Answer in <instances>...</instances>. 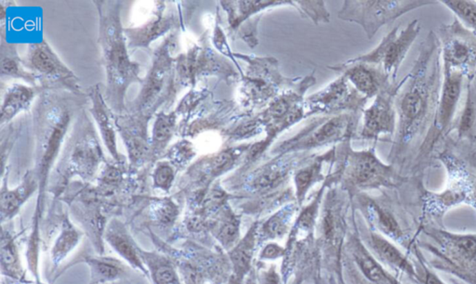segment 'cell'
<instances>
[{
	"instance_id": "obj_42",
	"label": "cell",
	"mask_w": 476,
	"mask_h": 284,
	"mask_svg": "<svg viewBox=\"0 0 476 284\" xmlns=\"http://www.w3.org/2000/svg\"><path fill=\"white\" fill-rule=\"evenodd\" d=\"M285 249L281 247V246L277 245V243H269L261 252V259H277L279 257L284 256Z\"/></svg>"
},
{
	"instance_id": "obj_28",
	"label": "cell",
	"mask_w": 476,
	"mask_h": 284,
	"mask_svg": "<svg viewBox=\"0 0 476 284\" xmlns=\"http://www.w3.org/2000/svg\"><path fill=\"white\" fill-rule=\"evenodd\" d=\"M34 189H36V182L30 176V178L26 179L17 189L2 192V213L7 216L14 214L20 208L21 203H23L33 194Z\"/></svg>"
},
{
	"instance_id": "obj_29",
	"label": "cell",
	"mask_w": 476,
	"mask_h": 284,
	"mask_svg": "<svg viewBox=\"0 0 476 284\" xmlns=\"http://www.w3.org/2000/svg\"><path fill=\"white\" fill-rule=\"evenodd\" d=\"M354 256L361 272L368 280L378 284L389 283L390 278H388L386 273L364 246L357 245V248L355 249Z\"/></svg>"
},
{
	"instance_id": "obj_5",
	"label": "cell",
	"mask_w": 476,
	"mask_h": 284,
	"mask_svg": "<svg viewBox=\"0 0 476 284\" xmlns=\"http://www.w3.org/2000/svg\"><path fill=\"white\" fill-rule=\"evenodd\" d=\"M435 245H427L435 266L476 284V234H455L441 230L428 233Z\"/></svg>"
},
{
	"instance_id": "obj_10",
	"label": "cell",
	"mask_w": 476,
	"mask_h": 284,
	"mask_svg": "<svg viewBox=\"0 0 476 284\" xmlns=\"http://www.w3.org/2000/svg\"><path fill=\"white\" fill-rule=\"evenodd\" d=\"M317 154L296 152L272 158L263 165L246 173L243 186L248 192L266 194L288 181L291 174L310 162Z\"/></svg>"
},
{
	"instance_id": "obj_2",
	"label": "cell",
	"mask_w": 476,
	"mask_h": 284,
	"mask_svg": "<svg viewBox=\"0 0 476 284\" xmlns=\"http://www.w3.org/2000/svg\"><path fill=\"white\" fill-rule=\"evenodd\" d=\"M352 139H346L336 147L334 170L339 174L344 189L350 192L378 189L397 185L400 176L394 165H386L377 156L375 148L355 151Z\"/></svg>"
},
{
	"instance_id": "obj_1",
	"label": "cell",
	"mask_w": 476,
	"mask_h": 284,
	"mask_svg": "<svg viewBox=\"0 0 476 284\" xmlns=\"http://www.w3.org/2000/svg\"><path fill=\"white\" fill-rule=\"evenodd\" d=\"M430 32L422 45L411 73L400 83L395 97L398 115L397 135L390 152L392 165L402 162L413 142L434 122L439 103L440 49Z\"/></svg>"
},
{
	"instance_id": "obj_27",
	"label": "cell",
	"mask_w": 476,
	"mask_h": 284,
	"mask_svg": "<svg viewBox=\"0 0 476 284\" xmlns=\"http://www.w3.org/2000/svg\"><path fill=\"white\" fill-rule=\"evenodd\" d=\"M93 116H95L96 121H97L99 128H100L101 135H103V141L106 142V145L109 152L116 159H119V154L117 151L116 135H115L113 128L110 119L106 111V107L103 106V100L99 94H96L93 97V107L92 109Z\"/></svg>"
},
{
	"instance_id": "obj_8",
	"label": "cell",
	"mask_w": 476,
	"mask_h": 284,
	"mask_svg": "<svg viewBox=\"0 0 476 284\" xmlns=\"http://www.w3.org/2000/svg\"><path fill=\"white\" fill-rule=\"evenodd\" d=\"M419 31L421 26L418 20L410 21L405 28L397 26L382 39L375 49L350 61L379 67L390 80H395Z\"/></svg>"
},
{
	"instance_id": "obj_35",
	"label": "cell",
	"mask_w": 476,
	"mask_h": 284,
	"mask_svg": "<svg viewBox=\"0 0 476 284\" xmlns=\"http://www.w3.org/2000/svg\"><path fill=\"white\" fill-rule=\"evenodd\" d=\"M446 7L455 13L462 23L476 32V3L473 1H442Z\"/></svg>"
},
{
	"instance_id": "obj_20",
	"label": "cell",
	"mask_w": 476,
	"mask_h": 284,
	"mask_svg": "<svg viewBox=\"0 0 476 284\" xmlns=\"http://www.w3.org/2000/svg\"><path fill=\"white\" fill-rule=\"evenodd\" d=\"M258 236V223H255L248 230L245 237L239 241L230 252V259H231L232 269L237 280H241L250 270Z\"/></svg>"
},
{
	"instance_id": "obj_24",
	"label": "cell",
	"mask_w": 476,
	"mask_h": 284,
	"mask_svg": "<svg viewBox=\"0 0 476 284\" xmlns=\"http://www.w3.org/2000/svg\"><path fill=\"white\" fill-rule=\"evenodd\" d=\"M296 206L294 203L286 205L264 224L259 230V239L263 241L274 240L282 237L287 233L291 219L295 214Z\"/></svg>"
},
{
	"instance_id": "obj_44",
	"label": "cell",
	"mask_w": 476,
	"mask_h": 284,
	"mask_svg": "<svg viewBox=\"0 0 476 284\" xmlns=\"http://www.w3.org/2000/svg\"><path fill=\"white\" fill-rule=\"evenodd\" d=\"M261 284H279V278L274 269H270L261 276Z\"/></svg>"
},
{
	"instance_id": "obj_22",
	"label": "cell",
	"mask_w": 476,
	"mask_h": 284,
	"mask_svg": "<svg viewBox=\"0 0 476 284\" xmlns=\"http://www.w3.org/2000/svg\"><path fill=\"white\" fill-rule=\"evenodd\" d=\"M371 245L375 253L385 263L416 277L415 270L406 256L381 235L373 234L371 237Z\"/></svg>"
},
{
	"instance_id": "obj_11",
	"label": "cell",
	"mask_w": 476,
	"mask_h": 284,
	"mask_svg": "<svg viewBox=\"0 0 476 284\" xmlns=\"http://www.w3.org/2000/svg\"><path fill=\"white\" fill-rule=\"evenodd\" d=\"M444 79L441 85L439 103L434 122L428 133L426 141L421 150L430 151L435 144L448 132L453 122L454 115L461 99L462 85L466 74L459 70L444 68Z\"/></svg>"
},
{
	"instance_id": "obj_19",
	"label": "cell",
	"mask_w": 476,
	"mask_h": 284,
	"mask_svg": "<svg viewBox=\"0 0 476 284\" xmlns=\"http://www.w3.org/2000/svg\"><path fill=\"white\" fill-rule=\"evenodd\" d=\"M170 61L167 55H159L141 93V105L151 107L162 95V91L170 79Z\"/></svg>"
},
{
	"instance_id": "obj_36",
	"label": "cell",
	"mask_w": 476,
	"mask_h": 284,
	"mask_svg": "<svg viewBox=\"0 0 476 284\" xmlns=\"http://www.w3.org/2000/svg\"><path fill=\"white\" fill-rule=\"evenodd\" d=\"M15 54L12 50H8L7 54H5L4 52L2 53V76L21 77V79L28 80L29 82H34V77L33 74L28 73L23 69L21 61H19Z\"/></svg>"
},
{
	"instance_id": "obj_16",
	"label": "cell",
	"mask_w": 476,
	"mask_h": 284,
	"mask_svg": "<svg viewBox=\"0 0 476 284\" xmlns=\"http://www.w3.org/2000/svg\"><path fill=\"white\" fill-rule=\"evenodd\" d=\"M227 15V23L230 33L235 34L237 29L250 19L256 17L259 12H266L272 8L280 6L295 7L294 1L282 0H261V1H221Z\"/></svg>"
},
{
	"instance_id": "obj_32",
	"label": "cell",
	"mask_w": 476,
	"mask_h": 284,
	"mask_svg": "<svg viewBox=\"0 0 476 284\" xmlns=\"http://www.w3.org/2000/svg\"><path fill=\"white\" fill-rule=\"evenodd\" d=\"M107 241L123 258L127 260L128 263L146 272V270H144L143 264H141L140 257L136 253L132 243L127 239L125 235L119 232H110L107 235Z\"/></svg>"
},
{
	"instance_id": "obj_4",
	"label": "cell",
	"mask_w": 476,
	"mask_h": 284,
	"mask_svg": "<svg viewBox=\"0 0 476 284\" xmlns=\"http://www.w3.org/2000/svg\"><path fill=\"white\" fill-rule=\"evenodd\" d=\"M361 114L345 112L315 116L292 138L285 139L271 149L272 156L296 152H310L331 144L355 138Z\"/></svg>"
},
{
	"instance_id": "obj_15",
	"label": "cell",
	"mask_w": 476,
	"mask_h": 284,
	"mask_svg": "<svg viewBox=\"0 0 476 284\" xmlns=\"http://www.w3.org/2000/svg\"><path fill=\"white\" fill-rule=\"evenodd\" d=\"M28 65L39 77L52 82L70 84L71 80L75 79L70 70L61 63L58 56L45 42L37 43L30 47Z\"/></svg>"
},
{
	"instance_id": "obj_46",
	"label": "cell",
	"mask_w": 476,
	"mask_h": 284,
	"mask_svg": "<svg viewBox=\"0 0 476 284\" xmlns=\"http://www.w3.org/2000/svg\"><path fill=\"white\" fill-rule=\"evenodd\" d=\"M452 281H453V283L455 284H465V283H462L461 281L455 280V278H454V280H452Z\"/></svg>"
},
{
	"instance_id": "obj_13",
	"label": "cell",
	"mask_w": 476,
	"mask_h": 284,
	"mask_svg": "<svg viewBox=\"0 0 476 284\" xmlns=\"http://www.w3.org/2000/svg\"><path fill=\"white\" fill-rule=\"evenodd\" d=\"M444 68L459 70L465 74L476 68V34L465 30L458 21L442 31Z\"/></svg>"
},
{
	"instance_id": "obj_25",
	"label": "cell",
	"mask_w": 476,
	"mask_h": 284,
	"mask_svg": "<svg viewBox=\"0 0 476 284\" xmlns=\"http://www.w3.org/2000/svg\"><path fill=\"white\" fill-rule=\"evenodd\" d=\"M240 219L230 209L224 211L214 227L216 237L226 248H234L240 235Z\"/></svg>"
},
{
	"instance_id": "obj_6",
	"label": "cell",
	"mask_w": 476,
	"mask_h": 284,
	"mask_svg": "<svg viewBox=\"0 0 476 284\" xmlns=\"http://www.w3.org/2000/svg\"><path fill=\"white\" fill-rule=\"evenodd\" d=\"M101 33L110 91L116 90L120 96L126 87L137 79L138 67L128 59L117 10L104 14Z\"/></svg>"
},
{
	"instance_id": "obj_12",
	"label": "cell",
	"mask_w": 476,
	"mask_h": 284,
	"mask_svg": "<svg viewBox=\"0 0 476 284\" xmlns=\"http://www.w3.org/2000/svg\"><path fill=\"white\" fill-rule=\"evenodd\" d=\"M399 85L392 84L376 96L375 101L363 112L362 130L357 139L377 141L393 135L397 130L395 97Z\"/></svg>"
},
{
	"instance_id": "obj_43",
	"label": "cell",
	"mask_w": 476,
	"mask_h": 284,
	"mask_svg": "<svg viewBox=\"0 0 476 284\" xmlns=\"http://www.w3.org/2000/svg\"><path fill=\"white\" fill-rule=\"evenodd\" d=\"M159 219L163 222L170 221L176 215V208L172 203H165L159 208Z\"/></svg>"
},
{
	"instance_id": "obj_41",
	"label": "cell",
	"mask_w": 476,
	"mask_h": 284,
	"mask_svg": "<svg viewBox=\"0 0 476 284\" xmlns=\"http://www.w3.org/2000/svg\"><path fill=\"white\" fill-rule=\"evenodd\" d=\"M155 183L163 190L170 189L175 179V173L172 168L168 165H160L157 168L154 176Z\"/></svg>"
},
{
	"instance_id": "obj_37",
	"label": "cell",
	"mask_w": 476,
	"mask_h": 284,
	"mask_svg": "<svg viewBox=\"0 0 476 284\" xmlns=\"http://www.w3.org/2000/svg\"><path fill=\"white\" fill-rule=\"evenodd\" d=\"M1 264L4 270L10 274L17 275L20 272L17 252L9 235H3L1 243Z\"/></svg>"
},
{
	"instance_id": "obj_18",
	"label": "cell",
	"mask_w": 476,
	"mask_h": 284,
	"mask_svg": "<svg viewBox=\"0 0 476 284\" xmlns=\"http://www.w3.org/2000/svg\"><path fill=\"white\" fill-rule=\"evenodd\" d=\"M69 123V115L63 110H58L53 114L52 121L45 132L43 139L41 158H40V174L44 176L50 170V165L57 156L61 141H63Z\"/></svg>"
},
{
	"instance_id": "obj_40",
	"label": "cell",
	"mask_w": 476,
	"mask_h": 284,
	"mask_svg": "<svg viewBox=\"0 0 476 284\" xmlns=\"http://www.w3.org/2000/svg\"><path fill=\"white\" fill-rule=\"evenodd\" d=\"M157 284H179L177 275L173 267L167 263L157 265L152 270Z\"/></svg>"
},
{
	"instance_id": "obj_38",
	"label": "cell",
	"mask_w": 476,
	"mask_h": 284,
	"mask_svg": "<svg viewBox=\"0 0 476 284\" xmlns=\"http://www.w3.org/2000/svg\"><path fill=\"white\" fill-rule=\"evenodd\" d=\"M175 115H159L154 128V143L157 144V145H162V144L168 142L170 136H172L173 130H175Z\"/></svg>"
},
{
	"instance_id": "obj_21",
	"label": "cell",
	"mask_w": 476,
	"mask_h": 284,
	"mask_svg": "<svg viewBox=\"0 0 476 284\" xmlns=\"http://www.w3.org/2000/svg\"><path fill=\"white\" fill-rule=\"evenodd\" d=\"M34 96L33 88L13 85L7 90L1 108V123L9 122L19 112L30 105Z\"/></svg>"
},
{
	"instance_id": "obj_23",
	"label": "cell",
	"mask_w": 476,
	"mask_h": 284,
	"mask_svg": "<svg viewBox=\"0 0 476 284\" xmlns=\"http://www.w3.org/2000/svg\"><path fill=\"white\" fill-rule=\"evenodd\" d=\"M362 203L363 207L370 216L371 221L375 223L382 232L395 240H399L402 237V230L392 213L381 207L375 201L370 198H365L362 200Z\"/></svg>"
},
{
	"instance_id": "obj_3",
	"label": "cell",
	"mask_w": 476,
	"mask_h": 284,
	"mask_svg": "<svg viewBox=\"0 0 476 284\" xmlns=\"http://www.w3.org/2000/svg\"><path fill=\"white\" fill-rule=\"evenodd\" d=\"M234 57L248 64L238 90L239 105L248 110L263 108L274 99L296 87L301 79H287L280 74L279 63L275 58L256 57L234 53Z\"/></svg>"
},
{
	"instance_id": "obj_17",
	"label": "cell",
	"mask_w": 476,
	"mask_h": 284,
	"mask_svg": "<svg viewBox=\"0 0 476 284\" xmlns=\"http://www.w3.org/2000/svg\"><path fill=\"white\" fill-rule=\"evenodd\" d=\"M336 158V146L321 155H315L310 162L302 165L294 173V184L296 187V198L301 205L306 200L309 190L317 182L324 181V165L333 163Z\"/></svg>"
},
{
	"instance_id": "obj_7",
	"label": "cell",
	"mask_w": 476,
	"mask_h": 284,
	"mask_svg": "<svg viewBox=\"0 0 476 284\" xmlns=\"http://www.w3.org/2000/svg\"><path fill=\"white\" fill-rule=\"evenodd\" d=\"M434 4L430 1H344L338 18L362 26L373 39L382 26L414 9Z\"/></svg>"
},
{
	"instance_id": "obj_34",
	"label": "cell",
	"mask_w": 476,
	"mask_h": 284,
	"mask_svg": "<svg viewBox=\"0 0 476 284\" xmlns=\"http://www.w3.org/2000/svg\"><path fill=\"white\" fill-rule=\"evenodd\" d=\"M92 277L98 281H113L120 275L121 267L111 259L100 258L90 260Z\"/></svg>"
},
{
	"instance_id": "obj_14",
	"label": "cell",
	"mask_w": 476,
	"mask_h": 284,
	"mask_svg": "<svg viewBox=\"0 0 476 284\" xmlns=\"http://www.w3.org/2000/svg\"><path fill=\"white\" fill-rule=\"evenodd\" d=\"M333 71L341 72L355 88L364 96L371 99L394 84L379 67L371 64L347 61L346 63L330 66Z\"/></svg>"
},
{
	"instance_id": "obj_33",
	"label": "cell",
	"mask_w": 476,
	"mask_h": 284,
	"mask_svg": "<svg viewBox=\"0 0 476 284\" xmlns=\"http://www.w3.org/2000/svg\"><path fill=\"white\" fill-rule=\"evenodd\" d=\"M295 8L301 16L311 19L315 25L330 23V15L324 1H295Z\"/></svg>"
},
{
	"instance_id": "obj_45",
	"label": "cell",
	"mask_w": 476,
	"mask_h": 284,
	"mask_svg": "<svg viewBox=\"0 0 476 284\" xmlns=\"http://www.w3.org/2000/svg\"><path fill=\"white\" fill-rule=\"evenodd\" d=\"M425 283L426 284H446L444 283L440 278H437V275L434 273L429 272L427 269H425Z\"/></svg>"
},
{
	"instance_id": "obj_31",
	"label": "cell",
	"mask_w": 476,
	"mask_h": 284,
	"mask_svg": "<svg viewBox=\"0 0 476 284\" xmlns=\"http://www.w3.org/2000/svg\"><path fill=\"white\" fill-rule=\"evenodd\" d=\"M79 234L75 230V227L69 224L68 221L64 222L61 235L56 241L54 248H53V260L55 263H59L66 256V254L73 250L77 243H79Z\"/></svg>"
},
{
	"instance_id": "obj_30",
	"label": "cell",
	"mask_w": 476,
	"mask_h": 284,
	"mask_svg": "<svg viewBox=\"0 0 476 284\" xmlns=\"http://www.w3.org/2000/svg\"><path fill=\"white\" fill-rule=\"evenodd\" d=\"M457 130L461 139L469 138L476 131V92L473 87H468L466 103L459 115Z\"/></svg>"
},
{
	"instance_id": "obj_26",
	"label": "cell",
	"mask_w": 476,
	"mask_h": 284,
	"mask_svg": "<svg viewBox=\"0 0 476 284\" xmlns=\"http://www.w3.org/2000/svg\"><path fill=\"white\" fill-rule=\"evenodd\" d=\"M172 21L170 18L163 19L159 17L157 20L150 21L147 25L141 26V28L135 29L128 33L130 37V44L138 45V47H146L150 42L157 39L166 31L171 28Z\"/></svg>"
},
{
	"instance_id": "obj_9",
	"label": "cell",
	"mask_w": 476,
	"mask_h": 284,
	"mask_svg": "<svg viewBox=\"0 0 476 284\" xmlns=\"http://www.w3.org/2000/svg\"><path fill=\"white\" fill-rule=\"evenodd\" d=\"M366 103L368 99L361 95L346 77L341 74L327 87L304 100L306 118L313 115L323 116L345 112L362 114L361 112L364 111Z\"/></svg>"
},
{
	"instance_id": "obj_39",
	"label": "cell",
	"mask_w": 476,
	"mask_h": 284,
	"mask_svg": "<svg viewBox=\"0 0 476 284\" xmlns=\"http://www.w3.org/2000/svg\"><path fill=\"white\" fill-rule=\"evenodd\" d=\"M261 16L258 15L256 17L250 19V20L246 21L239 28L237 29L235 34H237L240 39L247 43L248 45L253 49L257 45H258V37H257V34H258V25L259 21H261Z\"/></svg>"
}]
</instances>
